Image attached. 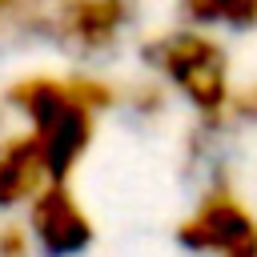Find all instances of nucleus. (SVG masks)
Segmentation results:
<instances>
[{
	"label": "nucleus",
	"instance_id": "nucleus-1",
	"mask_svg": "<svg viewBox=\"0 0 257 257\" xmlns=\"http://www.w3.org/2000/svg\"><path fill=\"white\" fill-rule=\"evenodd\" d=\"M4 104L24 120V133L36 141L48 177L72 181L96 141V120L120 104V92L88 72H32L4 88Z\"/></svg>",
	"mask_w": 257,
	"mask_h": 257
},
{
	"label": "nucleus",
	"instance_id": "nucleus-2",
	"mask_svg": "<svg viewBox=\"0 0 257 257\" xmlns=\"http://www.w3.org/2000/svg\"><path fill=\"white\" fill-rule=\"evenodd\" d=\"M145 64L157 80H165L197 116L201 124H229L233 120V68L229 52L201 28H173L145 44Z\"/></svg>",
	"mask_w": 257,
	"mask_h": 257
},
{
	"label": "nucleus",
	"instance_id": "nucleus-3",
	"mask_svg": "<svg viewBox=\"0 0 257 257\" xmlns=\"http://www.w3.org/2000/svg\"><path fill=\"white\" fill-rule=\"evenodd\" d=\"M177 245L193 257H257V213L225 173H217L177 221Z\"/></svg>",
	"mask_w": 257,
	"mask_h": 257
},
{
	"label": "nucleus",
	"instance_id": "nucleus-4",
	"mask_svg": "<svg viewBox=\"0 0 257 257\" xmlns=\"http://www.w3.org/2000/svg\"><path fill=\"white\" fill-rule=\"evenodd\" d=\"M20 225L40 257H84L96 245V221L68 181H48L28 201Z\"/></svg>",
	"mask_w": 257,
	"mask_h": 257
},
{
	"label": "nucleus",
	"instance_id": "nucleus-5",
	"mask_svg": "<svg viewBox=\"0 0 257 257\" xmlns=\"http://www.w3.org/2000/svg\"><path fill=\"white\" fill-rule=\"evenodd\" d=\"M141 0H52L44 36L76 56H104L133 28Z\"/></svg>",
	"mask_w": 257,
	"mask_h": 257
},
{
	"label": "nucleus",
	"instance_id": "nucleus-6",
	"mask_svg": "<svg viewBox=\"0 0 257 257\" xmlns=\"http://www.w3.org/2000/svg\"><path fill=\"white\" fill-rule=\"evenodd\" d=\"M48 165L36 149V141L20 133H0V217L24 213L28 201L48 185Z\"/></svg>",
	"mask_w": 257,
	"mask_h": 257
},
{
	"label": "nucleus",
	"instance_id": "nucleus-7",
	"mask_svg": "<svg viewBox=\"0 0 257 257\" xmlns=\"http://www.w3.org/2000/svg\"><path fill=\"white\" fill-rule=\"evenodd\" d=\"M189 28H257V0H177Z\"/></svg>",
	"mask_w": 257,
	"mask_h": 257
},
{
	"label": "nucleus",
	"instance_id": "nucleus-8",
	"mask_svg": "<svg viewBox=\"0 0 257 257\" xmlns=\"http://www.w3.org/2000/svg\"><path fill=\"white\" fill-rule=\"evenodd\" d=\"M0 257H40L20 221H0Z\"/></svg>",
	"mask_w": 257,
	"mask_h": 257
},
{
	"label": "nucleus",
	"instance_id": "nucleus-9",
	"mask_svg": "<svg viewBox=\"0 0 257 257\" xmlns=\"http://www.w3.org/2000/svg\"><path fill=\"white\" fill-rule=\"evenodd\" d=\"M233 116H241V120H257V84H249L245 92L233 96Z\"/></svg>",
	"mask_w": 257,
	"mask_h": 257
},
{
	"label": "nucleus",
	"instance_id": "nucleus-10",
	"mask_svg": "<svg viewBox=\"0 0 257 257\" xmlns=\"http://www.w3.org/2000/svg\"><path fill=\"white\" fill-rule=\"evenodd\" d=\"M4 108H8V104H4V96H0V120H4Z\"/></svg>",
	"mask_w": 257,
	"mask_h": 257
}]
</instances>
